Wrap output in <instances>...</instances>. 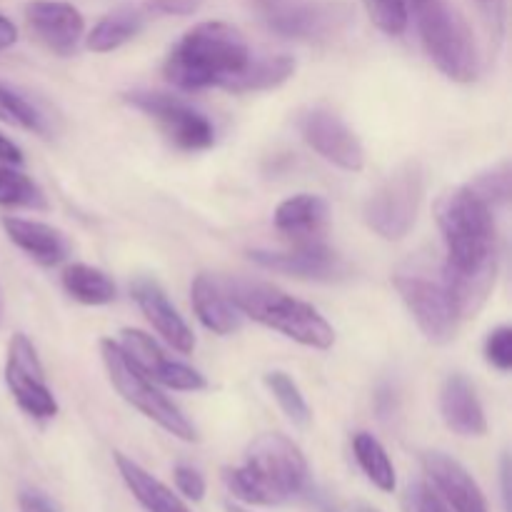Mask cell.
I'll list each match as a JSON object with an SVG mask.
<instances>
[{
	"label": "cell",
	"instance_id": "cell-1",
	"mask_svg": "<svg viewBox=\"0 0 512 512\" xmlns=\"http://www.w3.org/2000/svg\"><path fill=\"white\" fill-rule=\"evenodd\" d=\"M435 213L445 240L443 285L460 320L475 318L498 278L495 210L470 185H463L445 193Z\"/></svg>",
	"mask_w": 512,
	"mask_h": 512
},
{
	"label": "cell",
	"instance_id": "cell-2",
	"mask_svg": "<svg viewBox=\"0 0 512 512\" xmlns=\"http://www.w3.org/2000/svg\"><path fill=\"white\" fill-rule=\"evenodd\" d=\"M253 60L248 40L235 25L223 20H205L193 25L163 65L165 80L180 90L228 88Z\"/></svg>",
	"mask_w": 512,
	"mask_h": 512
},
{
	"label": "cell",
	"instance_id": "cell-3",
	"mask_svg": "<svg viewBox=\"0 0 512 512\" xmlns=\"http://www.w3.org/2000/svg\"><path fill=\"white\" fill-rule=\"evenodd\" d=\"M223 483L243 503L275 508L310 488V468L293 440L280 433H265L248 445L240 468L223 470Z\"/></svg>",
	"mask_w": 512,
	"mask_h": 512
},
{
	"label": "cell",
	"instance_id": "cell-4",
	"mask_svg": "<svg viewBox=\"0 0 512 512\" xmlns=\"http://www.w3.org/2000/svg\"><path fill=\"white\" fill-rule=\"evenodd\" d=\"M230 298L243 318L255 320L293 343L313 350H330L335 330L313 305L293 298L285 290L260 280H225Z\"/></svg>",
	"mask_w": 512,
	"mask_h": 512
},
{
	"label": "cell",
	"instance_id": "cell-5",
	"mask_svg": "<svg viewBox=\"0 0 512 512\" xmlns=\"http://www.w3.org/2000/svg\"><path fill=\"white\" fill-rule=\"evenodd\" d=\"M408 8L435 68L455 83H473L480 75V53L463 15L448 0H408Z\"/></svg>",
	"mask_w": 512,
	"mask_h": 512
},
{
	"label": "cell",
	"instance_id": "cell-6",
	"mask_svg": "<svg viewBox=\"0 0 512 512\" xmlns=\"http://www.w3.org/2000/svg\"><path fill=\"white\" fill-rule=\"evenodd\" d=\"M100 355H103V365L108 370V378L113 383V388L118 390L120 398L128 405H133L138 413H143L145 418L153 420L158 428H163L165 433H170L173 438L183 440V443H198V428L193 425V420L148 378V375L140 373L133 363H130L128 355L123 353L118 340L103 338L100 340Z\"/></svg>",
	"mask_w": 512,
	"mask_h": 512
},
{
	"label": "cell",
	"instance_id": "cell-7",
	"mask_svg": "<svg viewBox=\"0 0 512 512\" xmlns=\"http://www.w3.org/2000/svg\"><path fill=\"white\" fill-rule=\"evenodd\" d=\"M425 198V168L418 160L398 165L365 200L363 218L383 240H403L418 220Z\"/></svg>",
	"mask_w": 512,
	"mask_h": 512
},
{
	"label": "cell",
	"instance_id": "cell-8",
	"mask_svg": "<svg viewBox=\"0 0 512 512\" xmlns=\"http://www.w3.org/2000/svg\"><path fill=\"white\" fill-rule=\"evenodd\" d=\"M270 33L290 40H325L348 20V8L333 0H253Z\"/></svg>",
	"mask_w": 512,
	"mask_h": 512
},
{
	"label": "cell",
	"instance_id": "cell-9",
	"mask_svg": "<svg viewBox=\"0 0 512 512\" xmlns=\"http://www.w3.org/2000/svg\"><path fill=\"white\" fill-rule=\"evenodd\" d=\"M125 100L135 110L153 118L175 148L198 153V150H208L215 145V125L210 123L203 110L190 105L188 100L170 93H158V90H133V93H125Z\"/></svg>",
	"mask_w": 512,
	"mask_h": 512
},
{
	"label": "cell",
	"instance_id": "cell-10",
	"mask_svg": "<svg viewBox=\"0 0 512 512\" xmlns=\"http://www.w3.org/2000/svg\"><path fill=\"white\" fill-rule=\"evenodd\" d=\"M5 385L25 415L50 420L58 415V400L45 380V368L28 335L15 333L5 350Z\"/></svg>",
	"mask_w": 512,
	"mask_h": 512
},
{
	"label": "cell",
	"instance_id": "cell-11",
	"mask_svg": "<svg viewBox=\"0 0 512 512\" xmlns=\"http://www.w3.org/2000/svg\"><path fill=\"white\" fill-rule=\"evenodd\" d=\"M395 290L403 298L405 308L410 310L418 323L420 333L435 345H445L455 338L460 325V315L445 290L443 280H430L425 275L398 273L393 278Z\"/></svg>",
	"mask_w": 512,
	"mask_h": 512
},
{
	"label": "cell",
	"instance_id": "cell-12",
	"mask_svg": "<svg viewBox=\"0 0 512 512\" xmlns=\"http://www.w3.org/2000/svg\"><path fill=\"white\" fill-rule=\"evenodd\" d=\"M298 128L305 143L328 163L338 165L340 170H348V173H360L365 168L363 143L333 110H308V113L300 115Z\"/></svg>",
	"mask_w": 512,
	"mask_h": 512
},
{
	"label": "cell",
	"instance_id": "cell-13",
	"mask_svg": "<svg viewBox=\"0 0 512 512\" xmlns=\"http://www.w3.org/2000/svg\"><path fill=\"white\" fill-rule=\"evenodd\" d=\"M118 343L123 348V353L130 358V363L140 373L148 375L155 385L180 390V393H198V390L208 388V380H205V375L200 370L178 363V360H170L163 353V348L148 333H143V330L123 328L120 330Z\"/></svg>",
	"mask_w": 512,
	"mask_h": 512
},
{
	"label": "cell",
	"instance_id": "cell-14",
	"mask_svg": "<svg viewBox=\"0 0 512 512\" xmlns=\"http://www.w3.org/2000/svg\"><path fill=\"white\" fill-rule=\"evenodd\" d=\"M30 33L55 55H73L85 35V18L68 0H30L23 8Z\"/></svg>",
	"mask_w": 512,
	"mask_h": 512
},
{
	"label": "cell",
	"instance_id": "cell-15",
	"mask_svg": "<svg viewBox=\"0 0 512 512\" xmlns=\"http://www.w3.org/2000/svg\"><path fill=\"white\" fill-rule=\"evenodd\" d=\"M250 260L265 270L293 275V278L303 280H323V283H330V280H340L348 275V263L333 248H328L323 240L295 245L293 250H283V253L253 250Z\"/></svg>",
	"mask_w": 512,
	"mask_h": 512
},
{
	"label": "cell",
	"instance_id": "cell-16",
	"mask_svg": "<svg viewBox=\"0 0 512 512\" xmlns=\"http://www.w3.org/2000/svg\"><path fill=\"white\" fill-rule=\"evenodd\" d=\"M423 470L430 488L453 512H490L480 485L455 458L433 450L423 455Z\"/></svg>",
	"mask_w": 512,
	"mask_h": 512
},
{
	"label": "cell",
	"instance_id": "cell-17",
	"mask_svg": "<svg viewBox=\"0 0 512 512\" xmlns=\"http://www.w3.org/2000/svg\"><path fill=\"white\" fill-rule=\"evenodd\" d=\"M130 295L138 303L140 313L145 315L155 333L165 340L178 353L190 355L195 350V335L183 320V315L175 310L165 290L153 278H135L130 285Z\"/></svg>",
	"mask_w": 512,
	"mask_h": 512
},
{
	"label": "cell",
	"instance_id": "cell-18",
	"mask_svg": "<svg viewBox=\"0 0 512 512\" xmlns=\"http://www.w3.org/2000/svg\"><path fill=\"white\" fill-rule=\"evenodd\" d=\"M330 220L328 200L313 193H298L275 208V230L293 245L323 240Z\"/></svg>",
	"mask_w": 512,
	"mask_h": 512
},
{
	"label": "cell",
	"instance_id": "cell-19",
	"mask_svg": "<svg viewBox=\"0 0 512 512\" xmlns=\"http://www.w3.org/2000/svg\"><path fill=\"white\" fill-rule=\"evenodd\" d=\"M440 415L445 425L460 438H483L488 433L485 408L465 375H448L440 388Z\"/></svg>",
	"mask_w": 512,
	"mask_h": 512
},
{
	"label": "cell",
	"instance_id": "cell-20",
	"mask_svg": "<svg viewBox=\"0 0 512 512\" xmlns=\"http://www.w3.org/2000/svg\"><path fill=\"white\" fill-rule=\"evenodd\" d=\"M190 303L205 330L215 335H233L243 328V313L230 298L225 280L200 273L190 285Z\"/></svg>",
	"mask_w": 512,
	"mask_h": 512
},
{
	"label": "cell",
	"instance_id": "cell-21",
	"mask_svg": "<svg viewBox=\"0 0 512 512\" xmlns=\"http://www.w3.org/2000/svg\"><path fill=\"white\" fill-rule=\"evenodd\" d=\"M5 235H8L10 243L18 250H23L28 258H33L35 263L45 265H58L68 258L70 245L65 240V235L58 228L48 223H40V220H28L18 218V215H5L0 220Z\"/></svg>",
	"mask_w": 512,
	"mask_h": 512
},
{
	"label": "cell",
	"instance_id": "cell-22",
	"mask_svg": "<svg viewBox=\"0 0 512 512\" xmlns=\"http://www.w3.org/2000/svg\"><path fill=\"white\" fill-rule=\"evenodd\" d=\"M115 468H118L120 478L128 485L133 498L143 505L145 512H190L188 505L155 475H150L143 465L135 463L133 458L123 453H113Z\"/></svg>",
	"mask_w": 512,
	"mask_h": 512
},
{
	"label": "cell",
	"instance_id": "cell-23",
	"mask_svg": "<svg viewBox=\"0 0 512 512\" xmlns=\"http://www.w3.org/2000/svg\"><path fill=\"white\" fill-rule=\"evenodd\" d=\"M143 28V10L133 8V5H120L93 25V30L85 35V48L93 50V53H113L120 45L130 43L135 35L143 33Z\"/></svg>",
	"mask_w": 512,
	"mask_h": 512
},
{
	"label": "cell",
	"instance_id": "cell-24",
	"mask_svg": "<svg viewBox=\"0 0 512 512\" xmlns=\"http://www.w3.org/2000/svg\"><path fill=\"white\" fill-rule=\"evenodd\" d=\"M295 73V58L290 55H265V58L250 60L248 68L228 85V93L245 95V93H265L275 90L283 83H288Z\"/></svg>",
	"mask_w": 512,
	"mask_h": 512
},
{
	"label": "cell",
	"instance_id": "cell-25",
	"mask_svg": "<svg viewBox=\"0 0 512 512\" xmlns=\"http://www.w3.org/2000/svg\"><path fill=\"white\" fill-rule=\"evenodd\" d=\"M63 280L65 293L73 300L83 305H110L118 295V288H115L113 278L108 273H103L100 268H93V265L85 263H73L63 270L60 275Z\"/></svg>",
	"mask_w": 512,
	"mask_h": 512
},
{
	"label": "cell",
	"instance_id": "cell-26",
	"mask_svg": "<svg viewBox=\"0 0 512 512\" xmlns=\"http://www.w3.org/2000/svg\"><path fill=\"white\" fill-rule=\"evenodd\" d=\"M353 453L360 470L365 473V478H368L375 488L383 490V493H393V490L398 488V475H395L393 460H390L388 450L383 448V443H380L375 435L365 433V430L355 433Z\"/></svg>",
	"mask_w": 512,
	"mask_h": 512
},
{
	"label": "cell",
	"instance_id": "cell-27",
	"mask_svg": "<svg viewBox=\"0 0 512 512\" xmlns=\"http://www.w3.org/2000/svg\"><path fill=\"white\" fill-rule=\"evenodd\" d=\"M0 208L45 210L48 200L33 178L15 170V165L0 163Z\"/></svg>",
	"mask_w": 512,
	"mask_h": 512
},
{
	"label": "cell",
	"instance_id": "cell-28",
	"mask_svg": "<svg viewBox=\"0 0 512 512\" xmlns=\"http://www.w3.org/2000/svg\"><path fill=\"white\" fill-rule=\"evenodd\" d=\"M0 120L20 130H28V133L48 135V120L40 113L38 105L10 88L8 83H0Z\"/></svg>",
	"mask_w": 512,
	"mask_h": 512
},
{
	"label": "cell",
	"instance_id": "cell-29",
	"mask_svg": "<svg viewBox=\"0 0 512 512\" xmlns=\"http://www.w3.org/2000/svg\"><path fill=\"white\" fill-rule=\"evenodd\" d=\"M265 385H268V390L273 393V398L278 400L283 413L288 415L295 425L305 428V425L310 423L313 415H310L308 400H305L303 390L298 388V383H295L288 373H283V370H273V373L265 375Z\"/></svg>",
	"mask_w": 512,
	"mask_h": 512
},
{
	"label": "cell",
	"instance_id": "cell-30",
	"mask_svg": "<svg viewBox=\"0 0 512 512\" xmlns=\"http://www.w3.org/2000/svg\"><path fill=\"white\" fill-rule=\"evenodd\" d=\"M368 18L380 33L403 35L410 25L408 0H363Z\"/></svg>",
	"mask_w": 512,
	"mask_h": 512
},
{
	"label": "cell",
	"instance_id": "cell-31",
	"mask_svg": "<svg viewBox=\"0 0 512 512\" xmlns=\"http://www.w3.org/2000/svg\"><path fill=\"white\" fill-rule=\"evenodd\" d=\"M470 188L490 205V208H500V205H508L510 200V168L508 163L498 165V168L488 170L480 178H475L470 183Z\"/></svg>",
	"mask_w": 512,
	"mask_h": 512
},
{
	"label": "cell",
	"instance_id": "cell-32",
	"mask_svg": "<svg viewBox=\"0 0 512 512\" xmlns=\"http://www.w3.org/2000/svg\"><path fill=\"white\" fill-rule=\"evenodd\" d=\"M485 360L493 365L500 373H508L512 368V328L510 325H500V328L490 330L488 340H485Z\"/></svg>",
	"mask_w": 512,
	"mask_h": 512
},
{
	"label": "cell",
	"instance_id": "cell-33",
	"mask_svg": "<svg viewBox=\"0 0 512 512\" xmlns=\"http://www.w3.org/2000/svg\"><path fill=\"white\" fill-rule=\"evenodd\" d=\"M403 512H453L430 483H410L403 493Z\"/></svg>",
	"mask_w": 512,
	"mask_h": 512
},
{
	"label": "cell",
	"instance_id": "cell-34",
	"mask_svg": "<svg viewBox=\"0 0 512 512\" xmlns=\"http://www.w3.org/2000/svg\"><path fill=\"white\" fill-rule=\"evenodd\" d=\"M173 480H175V488H178V493L183 495V498L193 500V503H200V500L205 498V490H208V485H205L203 473H200L198 468H190V465H178V468L173 470Z\"/></svg>",
	"mask_w": 512,
	"mask_h": 512
},
{
	"label": "cell",
	"instance_id": "cell-35",
	"mask_svg": "<svg viewBox=\"0 0 512 512\" xmlns=\"http://www.w3.org/2000/svg\"><path fill=\"white\" fill-rule=\"evenodd\" d=\"M478 13L483 15L485 25L495 38H500L505 30V15H508V0H473Z\"/></svg>",
	"mask_w": 512,
	"mask_h": 512
},
{
	"label": "cell",
	"instance_id": "cell-36",
	"mask_svg": "<svg viewBox=\"0 0 512 512\" xmlns=\"http://www.w3.org/2000/svg\"><path fill=\"white\" fill-rule=\"evenodd\" d=\"M205 0H148V8L160 15H193Z\"/></svg>",
	"mask_w": 512,
	"mask_h": 512
},
{
	"label": "cell",
	"instance_id": "cell-37",
	"mask_svg": "<svg viewBox=\"0 0 512 512\" xmlns=\"http://www.w3.org/2000/svg\"><path fill=\"white\" fill-rule=\"evenodd\" d=\"M18 508H20V512H58V510L53 508V505L48 503V500L43 498V495L30 493V490L20 493Z\"/></svg>",
	"mask_w": 512,
	"mask_h": 512
},
{
	"label": "cell",
	"instance_id": "cell-38",
	"mask_svg": "<svg viewBox=\"0 0 512 512\" xmlns=\"http://www.w3.org/2000/svg\"><path fill=\"white\" fill-rule=\"evenodd\" d=\"M23 160H25V155H23V150H20V145L13 143L8 135L0 133V163L23 165Z\"/></svg>",
	"mask_w": 512,
	"mask_h": 512
},
{
	"label": "cell",
	"instance_id": "cell-39",
	"mask_svg": "<svg viewBox=\"0 0 512 512\" xmlns=\"http://www.w3.org/2000/svg\"><path fill=\"white\" fill-rule=\"evenodd\" d=\"M18 43V25L10 18L0 15V50H8Z\"/></svg>",
	"mask_w": 512,
	"mask_h": 512
},
{
	"label": "cell",
	"instance_id": "cell-40",
	"mask_svg": "<svg viewBox=\"0 0 512 512\" xmlns=\"http://www.w3.org/2000/svg\"><path fill=\"white\" fill-rule=\"evenodd\" d=\"M500 488H503V505L510 512V458L503 455L500 460Z\"/></svg>",
	"mask_w": 512,
	"mask_h": 512
},
{
	"label": "cell",
	"instance_id": "cell-41",
	"mask_svg": "<svg viewBox=\"0 0 512 512\" xmlns=\"http://www.w3.org/2000/svg\"><path fill=\"white\" fill-rule=\"evenodd\" d=\"M225 510H228V512H250V510L240 508V505H233V503H230V505H225Z\"/></svg>",
	"mask_w": 512,
	"mask_h": 512
},
{
	"label": "cell",
	"instance_id": "cell-42",
	"mask_svg": "<svg viewBox=\"0 0 512 512\" xmlns=\"http://www.w3.org/2000/svg\"><path fill=\"white\" fill-rule=\"evenodd\" d=\"M358 512H380V510H375V508H368V505H363V508H358Z\"/></svg>",
	"mask_w": 512,
	"mask_h": 512
}]
</instances>
